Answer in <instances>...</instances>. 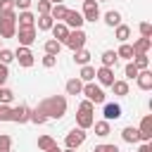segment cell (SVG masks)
I'll use <instances>...</instances> for the list:
<instances>
[{"label": "cell", "mask_w": 152, "mask_h": 152, "mask_svg": "<svg viewBox=\"0 0 152 152\" xmlns=\"http://www.w3.org/2000/svg\"><path fill=\"white\" fill-rule=\"evenodd\" d=\"M38 114H43L45 119H62L66 114V97L64 95H50L43 97L38 102V107H33Z\"/></svg>", "instance_id": "6da1fadb"}, {"label": "cell", "mask_w": 152, "mask_h": 152, "mask_svg": "<svg viewBox=\"0 0 152 152\" xmlns=\"http://www.w3.org/2000/svg\"><path fill=\"white\" fill-rule=\"evenodd\" d=\"M17 33V10L0 12V38H14Z\"/></svg>", "instance_id": "7a4b0ae2"}, {"label": "cell", "mask_w": 152, "mask_h": 152, "mask_svg": "<svg viewBox=\"0 0 152 152\" xmlns=\"http://www.w3.org/2000/svg\"><path fill=\"white\" fill-rule=\"evenodd\" d=\"M86 40H88V33H86L83 28H71V31H69V36H66V40H64L62 45H66V48L74 52V50L86 48Z\"/></svg>", "instance_id": "3957f363"}, {"label": "cell", "mask_w": 152, "mask_h": 152, "mask_svg": "<svg viewBox=\"0 0 152 152\" xmlns=\"http://www.w3.org/2000/svg\"><path fill=\"white\" fill-rule=\"evenodd\" d=\"M81 95H86V100H90L93 104H104V100H107L104 90H102L100 86H95L93 81L83 83V90H81Z\"/></svg>", "instance_id": "277c9868"}, {"label": "cell", "mask_w": 152, "mask_h": 152, "mask_svg": "<svg viewBox=\"0 0 152 152\" xmlns=\"http://www.w3.org/2000/svg\"><path fill=\"white\" fill-rule=\"evenodd\" d=\"M81 14H83V21H93L95 24L100 19V5H97V0H83Z\"/></svg>", "instance_id": "5b68a950"}, {"label": "cell", "mask_w": 152, "mask_h": 152, "mask_svg": "<svg viewBox=\"0 0 152 152\" xmlns=\"http://www.w3.org/2000/svg\"><path fill=\"white\" fill-rule=\"evenodd\" d=\"M14 59H17V62H19V66H24V69L33 66V62H36V57H33L31 48H24V45H19V48L14 50Z\"/></svg>", "instance_id": "8992f818"}, {"label": "cell", "mask_w": 152, "mask_h": 152, "mask_svg": "<svg viewBox=\"0 0 152 152\" xmlns=\"http://www.w3.org/2000/svg\"><path fill=\"white\" fill-rule=\"evenodd\" d=\"M83 142H86V131H83V128H71V131L66 133V138H64V145L71 147V150L81 147Z\"/></svg>", "instance_id": "52a82bcc"}, {"label": "cell", "mask_w": 152, "mask_h": 152, "mask_svg": "<svg viewBox=\"0 0 152 152\" xmlns=\"http://www.w3.org/2000/svg\"><path fill=\"white\" fill-rule=\"evenodd\" d=\"M14 38L19 40V45H24V48H31V45L36 43V26H28V28H17Z\"/></svg>", "instance_id": "ba28073f"}, {"label": "cell", "mask_w": 152, "mask_h": 152, "mask_svg": "<svg viewBox=\"0 0 152 152\" xmlns=\"http://www.w3.org/2000/svg\"><path fill=\"white\" fill-rule=\"evenodd\" d=\"M28 116H31V107H26V104L10 107V121H14V124H26Z\"/></svg>", "instance_id": "9c48e42d"}, {"label": "cell", "mask_w": 152, "mask_h": 152, "mask_svg": "<svg viewBox=\"0 0 152 152\" xmlns=\"http://www.w3.org/2000/svg\"><path fill=\"white\" fill-rule=\"evenodd\" d=\"M95 78H97V83L100 86H112L116 78H114V69L112 66H100V69H95Z\"/></svg>", "instance_id": "30bf717a"}, {"label": "cell", "mask_w": 152, "mask_h": 152, "mask_svg": "<svg viewBox=\"0 0 152 152\" xmlns=\"http://www.w3.org/2000/svg\"><path fill=\"white\" fill-rule=\"evenodd\" d=\"M138 133H140V142H150L152 140V116L145 114L140 126H138Z\"/></svg>", "instance_id": "8fae6325"}, {"label": "cell", "mask_w": 152, "mask_h": 152, "mask_svg": "<svg viewBox=\"0 0 152 152\" xmlns=\"http://www.w3.org/2000/svg\"><path fill=\"white\" fill-rule=\"evenodd\" d=\"M28 26H36V14L31 10H21L17 14V28H28Z\"/></svg>", "instance_id": "7c38bea8"}, {"label": "cell", "mask_w": 152, "mask_h": 152, "mask_svg": "<svg viewBox=\"0 0 152 152\" xmlns=\"http://www.w3.org/2000/svg\"><path fill=\"white\" fill-rule=\"evenodd\" d=\"M62 21H64L69 28H81V26H83V14L76 12V10H66V14H64Z\"/></svg>", "instance_id": "4fadbf2b"}, {"label": "cell", "mask_w": 152, "mask_h": 152, "mask_svg": "<svg viewBox=\"0 0 152 152\" xmlns=\"http://www.w3.org/2000/svg\"><path fill=\"white\" fill-rule=\"evenodd\" d=\"M50 31H52V38H55V40H59V43H64V40H66V36H69V31H71V28H69V26H66V24H64V21H55V24H52V28H50Z\"/></svg>", "instance_id": "5bb4252c"}, {"label": "cell", "mask_w": 152, "mask_h": 152, "mask_svg": "<svg viewBox=\"0 0 152 152\" xmlns=\"http://www.w3.org/2000/svg\"><path fill=\"white\" fill-rule=\"evenodd\" d=\"M104 121H116L121 116V104L119 102H104Z\"/></svg>", "instance_id": "9a60e30c"}, {"label": "cell", "mask_w": 152, "mask_h": 152, "mask_svg": "<svg viewBox=\"0 0 152 152\" xmlns=\"http://www.w3.org/2000/svg\"><path fill=\"white\" fill-rule=\"evenodd\" d=\"M93 124H95L93 112H81V109H78V114H76V126L83 128V131H88V128H93Z\"/></svg>", "instance_id": "2e32d148"}, {"label": "cell", "mask_w": 152, "mask_h": 152, "mask_svg": "<svg viewBox=\"0 0 152 152\" xmlns=\"http://www.w3.org/2000/svg\"><path fill=\"white\" fill-rule=\"evenodd\" d=\"M135 81H138V88H140V90H152V71H150V69L138 71Z\"/></svg>", "instance_id": "e0dca14e"}, {"label": "cell", "mask_w": 152, "mask_h": 152, "mask_svg": "<svg viewBox=\"0 0 152 152\" xmlns=\"http://www.w3.org/2000/svg\"><path fill=\"white\" fill-rule=\"evenodd\" d=\"M114 38H116L119 43H128V38H131V26H126V24L114 26Z\"/></svg>", "instance_id": "ac0fdd59"}, {"label": "cell", "mask_w": 152, "mask_h": 152, "mask_svg": "<svg viewBox=\"0 0 152 152\" xmlns=\"http://www.w3.org/2000/svg\"><path fill=\"white\" fill-rule=\"evenodd\" d=\"M100 62H102V66H116V62H119V57H116V50H104L102 55H100Z\"/></svg>", "instance_id": "d6986e66"}, {"label": "cell", "mask_w": 152, "mask_h": 152, "mask_svg": "<svg viewBox=\"0 0 152 152\" xmlns=\"http://www.w3.org/2000/svg\"><path fill=\"white\" fill-rule=\"evenodd\" d=\"M66 95H81V90H83V81L76 76V78H69L66 81Z\"/></svg>", "instance_id": "ffe728a7"}, {"label": "cell", "mask_w": 152, "mask_h": 152, "mask_svg": "<svg viewBox=\"0 0 152 152\" xmlns=\"http://www.w3.org/2000/svg\"><path fill=\"white\" fill-rule=\"evenodd\" d=\"M52 24H55V19H52L50 14H38V17H36V26H38V31H50Z\"/></svg>", "instance_id": "44dd1931"}, {"label": "cell", "mask_w": 152, "mask_h": 152, "mask_svg": "<svg viewBox=\"0 0 152 152\" xmlns=\"http://www.w3.org/2000/svg\"><path fill=\"white\" fill-rule=\"evenodd\" d=\"M150 48H152V38H138V40H133V52H150Z\"/></svg>", "instance_id": "7402d4cb"}, {"label": "cell", "mask_w": 152, "mask_h": 152, "mask_svg": "<svg viewBox=\"0 0 152 152\" xmlns=\"http://www.w3.org/2000/svg\"><path fill=\"white\" fill-rule=\"evenodd\" d=\"M121 138H124L126 142H140V133H138L135 126H126V128L121 131Z\"/></svg>", "instance_id": "603a6c76"}, {"label": "cell", "mask_w": 152, "mask_h": 152, "mask_svg": "<svg viewBox=\"0 0 152 152\" xmlns=\"http://www.w3.org/2000/svg\"><path fill=\"white\" fill-rule=\"evenodd\" d=\"M66 10H69V7H66L64 2H57V5H52V10H50V17H52L55 21H62V19H64V14H66Z\"/></svg>", "instance_id": "cb8c5ba5"}, {"label": "cell", "mask_w": 152, "mask_h": 152, "mask_svg": "<svg viewBox=\"0 0 152 152\" xmlns=\"http://www.w3.org/2000/svg\"><path fill=\"white\" fill-rule=\"evenodd\" d=\"M43 50H45V55H59V50H62V43L59 40H55V38H50V40H45V45H43Z\"/></svg>", "instance_id": "d4e9b609"}, {"label": "cell", "mask_w": 152, "mask_h": 152, "mask_svg": "<svg viewBox=\"0 0 152 152\" xmlns=\"http://www.w3.org/2000/svg\"><path fill=\"white\" fill-rule=\"evenodd\" d=\"M93 126H95V135H100V138H107V135L112 133V126H109V121H104V119H102V121H95Z\"/></svg>", "instance_id": "484cf974"}, {"label": "cell", "mask_w": 152, "mask_h": 152, "mask_svg": "<svg viewBox=\"0 0 152 152\" xmlns=\"http://www.w3.org/2000/svg\"><path fill=\"white\" fill-rule=\"evenodd\" d=\"M104 24H107V26H112V28H114V26H119V24H121V12L109 10V12L104 14Z\"/></svg>", "instance_id": "4316f807"}, {"label": "cell", "mask_w": 152, "mask_h": 152, "mask_svg": "<svg viewBox=\"0 0 152 152\" xmlns=\"http://www.w3.org/2000/svg\"><path fill=\"white\" fill-rule=\"evenodd\" d=\"M133 55H135V52H133V45H131V43H121L119 50H116V57H124V59H128V62L133 59Z\"/></svg>", "instance_id": "83f0119b"}, {"label": "cell", "mask_w": 152, "mask_h": 152, "mask_svg": "<svg viewBox=\"0 0 152 152\" xmlns=\"http://www.w3.org/2000/svg\"><path fill=\"white\" fill-rule=\"evenodd\" d=\"M131 62H133V64H135V66H138V69H140V71H142V69H147V66H150V57H147V55H145V52H135V55H133V59H131Z\"/></svg>", "instance_id": "f1b7e54d"}, {"label": "cell", "mask_w": 152, "mask_h": 152, "mask_svg": "<svg viewBox=\"0 0 152 152\" xmlns=\"http://www.w3.org/2000/svg\"><path fill=\"white\" fill-rule=\"evenodd\" d=\"M78 78H81L83 83H88V81H95V66H90V64H83V66H81V74H78Z\"/></svg>", "instance_id": "f546056e"}, {"label": "cell", "mask_w": 152, "mask_h": 152, "mask_svg": "<svg viewBox=\"0 0 152 152\" xmlns=\"http://www.w3.org/2000/svg\"><path fill=\"white\" fill-rule=\"evenodd\" d=\"M74 62H76V64H81V66H83V64H88V62H90V52H88L86 48L74 50Z\"/></svg>", "instance_id": "4dcf8cb0"}, {"label": "cell", "mask_w": 152, "mask_h": 152, "mask_svg": "<svg viewBox=\"0 0 152 152\" xmlns=\"http://www.w3.org/2000/svg\"><path fill=\"white\" fill-rule=\"evenodd\" d=\"M109 88H112L114 95H119V97H126V95H128V83H126V81H114Z\"/></svg>", "instance_id": "1f68e13d"}, {"label": "cell", "mask_w": 152, "mask_h": 152, "mask_svg": "<svg viewBox=\"0 0 152 152\" xmlns=\"http://www.w3.org/2000/svg\"><path fill=\"white\" fill-rule=\"evenodd\" d=\"M52 145H55V138H52V135H40V138H38V150L45 152V150H50Z\"/></svg>", "instance_id": "d6a6232c"}, {"label": "cell", "mask_w": 152, "mask_h": 152, "mask_svg": "<svg viewBox=\"0 0 152 152\" xmlns=\"http://www.w3.org/2000/svg\"><path fill=\"white\" fill-rule=\"evenodd\" d=\"M14 100V93L10 90V88H5V86H0V104H10Z\"/></svg>", "instance_id": "836d02e7"}, {"label": "cell", "mask_w": 152, "mask_h": 152, "mask_svg": "<svg viewBox=\"0 0 152 152\" xmlns=\"http://www.w3.org/2000/svg\"><path fill=\"white\" fill-rule=\"evenodd\" d=\"M0 152H12V138L7 133H0Z\"/></svg>", "instance_id": "e575fe53"}, {"label": "cell", "mask_w": 152, "mask_h": 152, "mask_svg": "<svg viewBox=\"0 0 152 152\" xmlns=\"http://www.w3.org/2000/svg\"><path fill=\"white\" fill-rule=\"evenodd\" d=\"M93 152H121L114 142H100V145H95V150Z\"/></svg>", "instance_id": "d590c367"}, {"label": "cell", "mask_w": 152, "mask_h": 152, "mask_svg": "<svg viewBox=\"0 0 152 152\" xmlns=\"http://www.w3.org/2000/svg\"><path fill=\"white\" fill-rule=\"evenodd\" d=\"M138 31H140V36H142V38H152V24H150V21H140Z\"/></svg>", "instance_id": "8d00e7d4"}, {"label": "cell", "mask_w": 152, "mask_h": 152, "mask_svg": "<svg viewBox=\"0 0 152 152\" xmlns=\"http://www.w3.org/2000/svg\"><path fill=\"white\" fill-rule=\"evenodd\" d=\"M138 71H140V69H138L133 62H128V64L124 66V74H126V78H135V76H138Z\"/></svg>", "instance_id": "74e56055"}, {"label": "cell", "mask_w": 152, "mask_h": 152, "mask_svg": "<svg viewBox=\"0 0 152 152\" xmlns=\"http://www.w3.org/2000/svg\"><path fill=\"white\" fill-rule=\"evenodd\" d=\"M12 59H14V52L7 50V48H0V62H2V64H10Z\"/></svg>", "instance_id": "f35d334b"}, {"label": "cell", "mask_w": 152, "mask_h": 152, "mask_svg": "<svg viewBox=\"0 0 152 152\" xmlns=\"http://www.w3.org/2000/svg\"><path fill=\"white\" fill-rule=\"evenodd\" d=\"M50 10H52L50 0H38V14H50Z\"/></svg>", "instance_id": "ab89813d"}, {"label": "cell", "mask_w": 152, "mask_h": 152, "mask_svg": "<svg viewBox=\"0 0 152 152\" xmlns=\"http://www.w3.org/2000/svg\"><path fill=\"white\" fill-rule=\"evenodd\" d=\"M31 5H33V0H14V10H31Z\"/></svg>", "instance_id": "60d3db41"}, {"label": "cell", "mask_w": 152, "mask_h": 152, "mask_svg": "<svg viewBox=\"0 0 152 152\" xmlns=\"http://www.w3.org/2000/svg\"><path fill=\"white\" fill-rule=\"evenodd\" d=\"M7 78H10V69H7V64H2V62H0V86H5V83H7Z\"/></svg>", "instance_id": "b9f144b4"}, {"label": "cell", "mask_w": 152, "mask_h": 152, "mask_svg": "<svg viewBox=\"0 0 152 152\" xmlns=\"http://www.w3.org/2000/svg\"><path fill=\"white\" fill-rule=\"evenodd\" d=\"M55 64H57V57H55V55H45V57H43V66H45V69H52Z\"/></svg>", "instance_id": "7bdbcfd3"}, {"label": "cell", "mask_w": 152, "mask_h": 152, "mask_svg": "<svg viewBox=\"0 0 152 152\" xmlns=\"http://www.w3.org/2000/svg\"><path fill=\"white\" fill-rule=\"evenodd\" d=\"M78 109H81V112H95V104H93L90 100H81V104H78Z\"/></svg>", "instance_id": "ee69618b"}, {"label": "cell", "mask_w": 152, "mask_h": 152, "mask_svg": "<svg viewBox=\"0 0 152 152\" xmlns=\"http://www.w3.org/2000/svg\"><path fill=\"white\" fill-rule=\"evenodd\" d=\"M14 10V0H0V12H12Z\"/></svg>", "instance_id": "f6af8a7d"}, {"label": "cell", "mask_w": 152, "mask_h": 152, "mask_svg": "<svg viewBox=\"0 0 152 152\" xmlns=\"http://www.w3.org/2000/svg\"><path fill=\"white\" fill-rule=\"evenodd\" d=\"M138 152H152V145H150V142H142V145L138 147Z\"/></svg>", "instance_id": "bcb514c9"}, {"label": "cell", "mask_w": 152, "mask_h": 152, "mask_svg": "<svg viewBox=\"0 0 152 152\" xmlns=\"http://www.w3.org/2000/svg\"><path fill=\"white\" fill-rule=\"evenodd\" d=\"M45 152H62V147H59V145H57V142H55V145H52V147H50V150H45Z\"/></svg>", "instance_id": "7dc6e473"}, {"label": "cell", "mask_w": 152, "mask_h": 152, "mask_svg": "<svg viewBox=\"0 0 152 152\" xmlns=\"http://www.w3.org/2000/svg\"><path fill=\"white\" fill-rule=\"evenodd\" d=\"M50 2H52V5H57V2H64V0H50Z\"/></svg>", "instance_id": "c3c4849f"}, {"label": "cell", "mask_w": 152, "mask_h": 152, "mask_svg": "<svg viewBox=\"0 0 152 152\" xmlns=\"http://www.w3.org/2000/svg\"><path fill=\"white\" fill-rule=\"evenodd\" d=\"M62 152H76V150H71V147H66V150H62Z\"/></svg>", "instance_id": "681fc988"}, {"label": "cell", "mask_w": 152, "mask_h": 152, "mask_svg": "<svg viewBox=\"0 0 152 152\" xmlns=\"http://www.w3.org/2000/svg\"><path fill=\"white\" fill-rule=\"evenodd\" d=\"M0 48H2V38H0Z\"/></svg>", "instance_id": "f907efd6"}, {"label": "cell", "mask_w": 152, "mask_h": 152, "mask_svg": "<svg viewBox=\"0 0 152 152\" xmlns=\"http://www.w3.org/2000/svg\"><path fill=\"white\" fill-rule=\"evenodd\" d=\"M97 2H107V0H97Z\"/></svg>", "instance_id": "816d5d0a"}]
</instances>
